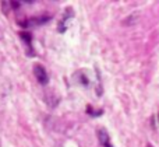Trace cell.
I'll list each match as a JSON object with an SVG mask.
<instances>
[{
	"instance_id": "cell-3",
	"label": "cell",
	"mask_w": 159,
	"mask_h": 147,
	"mask_svg": "<svg viewBox=\"0 0 159 147\" xmlns=\"http://www.w3.org/2000/svg\"><path fill=\"white\" fill-rule=\"evenodd\" d=\"M73 17V11H71V8H67V13L64 14V17L61 18V21H60V24H59V31H66L67 30V24H69V20Z\"/></svg>"
},
{
	"instance_id": "cell-5",
	"label": "cell",
	"mask_w": 159,
	"mask_h": 147,
	"mask_svg": "<svg viewBox=\"0 0 159 147\" xmlns=\"http://www.w3.org/2000/svg\"><path fill=\"white\" fill-rule=\"evenodd\" d=\"M20 36H21L22 39H25L27 44H31V35L28 32H20Z\"/></svg>"
},
{
	"instance_id": "cell-4",
	"label": "cell",
	"mask_w": 159,
	"mask_h": 147,
	"mask_svg": "<svg viewBox=\"0 0 159 147\" xmlns=\"http://www.w3.org/2000/svg\"><path fill=\"white\" fill-rule=\"evenodd\" d=\"M50 17L49 16H41V17H34V18L30 20V22L28 24L31 25H36V24H42V22H46L48 20H49Z\"/></svg>"
},
{
	"instance_id": "cell-6",
	"label": "cell",
	"mask_w": 159,
	"mask_h": 147,
	"mask_svg": "<svg viewBox=\"0 0 159 147\" xmlns=\"http://www.w3.org/2000/svg\"><path fill=\"white\" fill-rule=\"evenodd\" d=\"M148 147H152V146H148Z\"/></svg>"
},
{
	"instance_id": "cell-1",
	"label": "cell",
	"mask_w": 159,
	"mask_h": 147,
	"mask_svg": "<svg viewBox=\"0 0 159 147\" xmlns=\"http://www.w3.org/2000/svg\"><path fill=\"white\" fill-rule=\"evenodd\" d=\"M34 74H35L36 80H38L41 84H46L48 80H49V78H48L46 69H45L42 64H39V63H36L35 66H34Z\"/></svg>"
},
{
	"instance_id": "cell-2",
	"label": "cell",
	"mask_w": 159,
	"mask_h": 147,
	"mask_svg": "<svg viewBox=\"0 0 159 147\" xmlns=\"http://www.w3.org/2000/svg\"><path fill=\"white\" fill-rule=\"evenodd\" d=\"M98 139H99V142H101V145H103L105 147H112V143H110V139H109V135L106 133V130L99 129V130H98Z\"/></svg>"
}]
</instances>
